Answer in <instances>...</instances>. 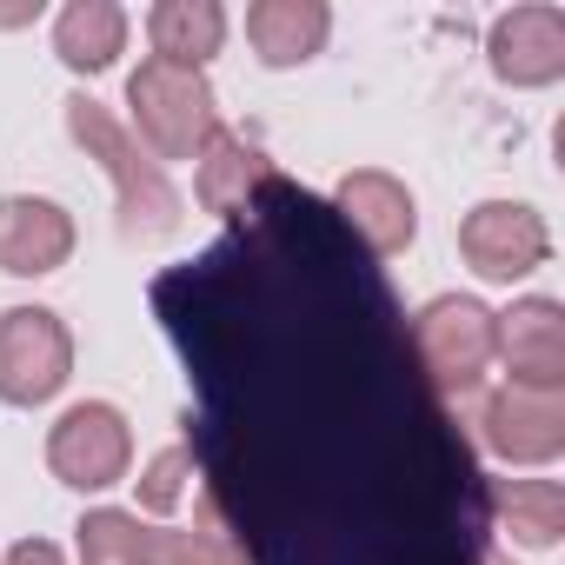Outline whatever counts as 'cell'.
<instances>
[{
  "label": "cell",
  "mask_w": 565,
  "mask_h": 565,
  "mask_svg": "<svg viewBox=\"0 0 565 565\" xmlns=\"http://www.w3.org/2000/svg\"><path fill=\"white\" fill-rule=\"evenodd\" d=\"M153 313L193 393L200 512L246 565H492L472 426L320 193L273 173L153 279Z\"/></svg>",
  "instance_id": "cell-1"
},
{
  "label": "cell",
  "mask_w": 565,
  "mask_h": 565,
  "mask_svg": "<svg viewBox=\"0 0 565 565\" xmlns=\"http://www.w3.org/2000/svg\"><path fill=\"white\" fill-rule=\"evenodd\" d=\"M61 120H67V140L114 180V226H120V239L127 246H167V239H180L186 200L167 180V167L127 134V120L107 100H94V94H67Z\"/></svg>",
  "instance_id": "cell-2"
},
{
  "label": "cell",
  "mask_w": 565,
  "mask_h": 565,
  "mask_svg": "<svg viewBox=\"0 0 565 565\" xmlns=\"http://www.w3.org/2000/svg\"><path fill=\"white\" fill-rule=\"evenodd\" d=\"M406 340H413L426 386L446 406L466 413L486 393V373L499 360V320L479 294H433L419 313H406Z\"/></svg>",
  "instance_id": "cell-3"
},
{
  "label": "cell",
  "mask_w": 565,
  "mask_h": 565,
  "mask_svg": "<svg viewBox=\"0 0 565 565\" xmlns=\"http://www.w3.org/2000/svg\"><path fill=\"white\" fill-rule=\"evenodd\" d=\"M220 94L200 67H173V61H140L127 74V134L167 167V160H200V147L220 134Z\"/></svg>",
  "instance_id": "cell-4"
},
{
  "label": "cell",
  "mask_w": 565,
  "mask_h": 565,
  "mask_svg": "<svg viewBox=\"0 0 565 565\" xmlns=\"http://www.w3.org/2000/svg\"><path fill=\"white\" fill-rule=\"evenodd\" d=\"M466 426H472V446L505 472H545L565 459V393L552 386L499 380L466 406Z\"/></svg>",
  "instance_id": "cell-5"
},
{
  "label": "cell",
  "mask_w": 565,
  "mask_h": 565,
  "mask_svg": "<svg viewBox=\"0 0 565 565\" xmlns=\"http://www.w3.org/2000/svg\"><path fill=\"white\" fill-rule=\"evenodd\" d=\"M74 380V333L54 307H0V406H54Z\"/></svg>",
  "instance_id": "cell-6"
},
{
  "label": "cell",
  "mask_w": 565,
  "mask_h": 565,
  "mask_svg": "<svg viewBox=\"0 0 565 565\" xmlns=\"http://www.w3.org/2000/svg\"><path fill=\"white\" fill-rule=\"evenodd\" d=\"M47 472L67 492H114L134 472V426L114 399H74L47 426Z\"/></svg>",
  "instance_id": "cell-7"
},
{
  "label": "cell",
  "mask_w": 565,
  "mask_h": 565,
  "mask_svg": "<svg viewBox=\"0 0 565 565\" xmlns=\"http://www.w3.org/2000/svg\"><path fill=\"white\" fill-rule=\"evenodd\" d=\"M459 259L486 287H519L552 259V226L532 200H479L459 213Z\"/></svg>",
  "instance_id": "cell-8"
},
{
  "label": "cell",
  "mask_w": 565,
  "mask_h": 565,
  "mask_svg": "<svg viewBox=\"0 0 565 565\" xmlns=\"http://www.w3.org/2000/svg\"><path fill=\"white\" fill-rule=\"evenodd\" d=\"M486 67L512 94H545L565 81V8L552 0H512L486 28Z\"/></svg>",
  "instance_id": "cell-9"
},
{
  "label": "cell",
  "mask_w": 565,
  "mask_h": 565,
  "mask_svg": "<svg viewBox=\"0 0 565 565\" xmlns=\"http://www.w3.org/2000/svg\"><path fill=\"white\" fill-rule=\"evenodd\" d=\"M327 206H333V220L360 239L366 259H399V253H413V239H419V200H413V186H406L399 173H386V167H353V173H340Z\"/></svg>",
  "instance_id": "cell-10"
},
{
  "label": "cell",
  "mask_w": 565,
  "mask_h": 565,
  "mask_svg": "<svg viewBox=\"0 0 565 565\" xmlns=\"http://www.w3.org/2000/svg\"><path fill=\"white\" fill-rule=\"evenodd\" d=\"M492 320H499V360L492 366H505L512 386H552V393H565V300L519 294Z\"/></svg>",
  "instance_id": "cell-11"
},
{
  "label": "cell",
  "mask_w": 565,
  "mask_h": 565,
  "mask_svg": "<svg viewBox=\"0 0 565 565\" xmlns=\"http://www.w3.org/2000/svg\"><path fill=\"white\" fill-rule=\"evenodd\" d=\"M81 226L47 193H8L0 200V273L8 279H47L74 259Z\"/></svg>",
  "instance_id": "cell-12"
},
{
  "label": "cell",
  "mask_w": 565,
  "mask_h": 565,
  "mask_svg": "<svg viewBox=\"0 0 565 565\" xmlns=\"http://www.w3.org/2000/svg\"><path fill=\"white\" fill-rule=\"evenodd\" d=\"M273 173H279V167H273V153H266L259 134L220 127V134L200 147V160H193V206L213 213V220H233Z\"/></svg>",
  "instance_id": "cell-13"
},
{
  "label": "cell",
  "mask_w": 565,
  "mask_h": 565,
  "mask_svg": "<svg viewBox=\"0 0 565 565\" xmlns=\"http://www.w3.org/2000/svg\"><path fill=\"white\" fill-rule=\"evenodd\" d=\"M333 41V8L327 0H253L246 8V47L266 74H294L320 61Z\"/></svg>",
  "instance_id": "cell-14"
},
{
  "label": "cell",
  "mask_w": 565,
  "mask_h": 565,
  "mask_svg": "<svg viewBox=\"0 0 565 565\" xmlns=\"http://www.w3.org/2000/svg\"><path fill=\"white\" fill-rule=\"evenodd\" d=\"M486 519L512 552H558L565 539V486L545 472L486 479Z\"/></svg>",
  "instance_id": "cell-15"
},
{
  "label": "cell",
  "mask_w": 565,
  "mask_h": 565,
  "mask_svg": "<svg viewBox=\"0 0 565 565\" xmlns=\"http://www.w3.org/2000/svg\"><path fill=\"white\" fill-rule=\"evenodd\" d=\"M127 34H134V14L120 8V0H67V8L54 14V61L81 81L107 74L120 54H127Z\"/></svg>",
  "instance_id": "cell-16"
},
{
  "label": "cell",
  "mask_w": 565,
  "mask_h": 565,
  "mask_svg": "<svg viewBox=\"0 0 565 565\" xmlns=\"http://www.w3.org/2000/svg\"><path fill=\"white\" fill-rule=\"evenodd\" d=\"M233 34V14L220 8V0H153L147 8V47L153 61H173V67H200L226 47Z\"/></svg>",
  "instance_id": "cell-17"
},
{
  "label": "cell",
  "mask_w": 565,
  "mask_h": 565,
  "mask_svg": "<svg viewBox=\"0 0 565 565\" xmlns=\"http://www.w3.org/2000/svg\"><path fill=\"white\" fill-rule=\"evenodd\" d=\"M147 532L140 512L127 505H87L74 519V558L81 565H147Z\"/></svg>",
  "instance_id": "cell-18"
},
{
  "label": "cell",
  "mask_w": 565,
  "mask_h": 565,
  "mask_svg": "<svg viewBox=\"0 0 565 565\" xmlns=\"http://www.w3.org/2000/svg\"><path fill=\"white\" fill-rule=\"evenodd\" d=\"M193 479H200V466H193V446H186V439L160 446V452L140 466V479H134V512H140V519H173V512L186 505Z\"/></svg>",
  "instance_id": "cell-19"
},
{
  "label": "cell",
  "mask_w": 565,
  "mask_h": 565,
  "mask_svg": "<svg viewBox=\"0 0 565 565\" xmlns=\"http://www.w3.org/2000/svg\"><path fill=\"white\" fill-rule=\"evenodd\" d=\"M147 565H246V552L200 512L193 525H153L147 532Z\"/></svg>",
  "instance_id": "cell-20"
},
{
  "label": "cell",
  "mask_w": 565,
  "mask_h": 565,
  "mask_svg": "<svg viewBox=\"0 0 565 565\" xmlns=\"http://www.w3.org/2000/svg\"><path fill=\"white\" fill-rule=\"evenodd\" d=\"M0 565H67V552L54 539H14L8 552H0Z\"/></svg>",
  "instance_id": "cell-21"
}]
</instances>
